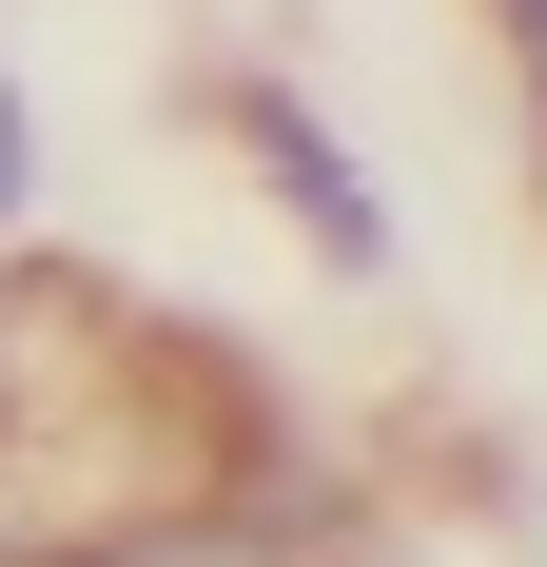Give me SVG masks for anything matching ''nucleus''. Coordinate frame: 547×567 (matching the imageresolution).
<instances>
[{"label": "nucleus", "mask_w": 547, "mask_h": 567, "mask_svg": "<svg viewBox=\"0 0 547 567\" xmlns=\"http://www.w3.org/2000/svg\"><path fill=\"white\" fill-rule=\"evenodd\" d=\"M59 567H313V548L255 528V509H137V528H99V548H59Z\"/></svg>", "instance_id": "1"}, {"label": "nucleus", "mask_w": 547, "mask_h": 567, "mask_svg": "<svg viewBox=\"0 0 547 567\" xmlns=\"http://www.w3.org/2000/svg\"><path fill=\"white\" fill-rule=\"evenodd\" d=\"M235 137H255V157L293 176V216H313L332 255H372V196H352V176H332V137H313V117H293V99H235Z\"/></svg>", "instance_id": "2"}, {"label": "nucleus", "mask_w": 547, "mask_h": 567, "mask_svg": "<svg viewBox=\"0 0 547 567\" xmlns=\"http://www.w3.org/2000/svg\"><path fill=\"white\" fill-rule=\"evenodd\" d=\"M0 196H20V99H0Z\"/></svg>", "instance_id": "3"}, {"label": "nucleus", "mask_w": 547, "mask_h": 567, "mask_svg": "<svg viewBox=\"0 0 547 567\" xmlns=\"http://www.w3.org/2000/svg\"><path fill=\"white\" fill-rule=\"evenodd\" d=\"M508 20H528V40H547V0H508Z\"/></svg>", "instance_id": "4"}]
</instances>
